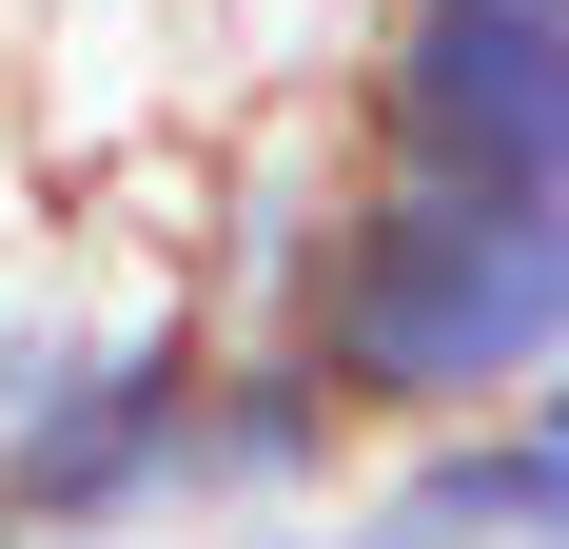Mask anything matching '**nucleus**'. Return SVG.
I'll return each mask as SVG.
<instances>
[{
  "label": "nucleus",
  "instance_id": "obj_6",
  "mask_svg": "<svg viewBox=\"0 0 569 549\" xmlns=\"http://www.w3.org/2000/svg\"><path fill=\"white\" fill-rule=\"evenodd\" d=\"M353 491V412L295 353V315H217L197 353V510H335Z\"/></svg>",
  "mask_w": 569,
  "mask_h": 549
},
{
  "label": "nucleus",
  "instance_id": "obj_1",
  "mask_svg": "<svg viewBox=\"0 0 569 549\" xmlns=\"http://www.w3.org/2000/svg\"><path fill=\"white\" fill-rule=\"evenodd\" d=\"M276 315H295V353L335 373L353 432L491 412V392H569V197L353 158Z\"/></svg>",
  "mask_w": 569,
  "mask_h": 549
},
{
  "label": "nucleus",
  "instance_id": "obj_5",
  "mask_svg": "<svg viewBox=\"0 0 569 549\" xmlns=\"http://www.w3.org/2000/svg\"><path fill=\"white\" fill-rule=\"evenodd\" d=\"M335 177H353L335 99H315V79H276V99H256V138H197L177 274H197L217 315H276V295H295V256H315V217H335Z\"/></svg>",
  "mask_w": 569,
  "mask_h": 549
},
{
  "label": "nucleus",
  "instance_id": "obj_2",
  "mask_svg": "<svg viewBox=\"0 0 569 549\" xmlns=\"http://www.w3.org/2000/svg\"><path fill=\"white\" fill-rule=\"evenodd\" d=\"M197 353H217V295L177 256L99 274L40 412L0 432V530H177L197 510Z\"/></svg>",
  "mask_w": 569,
  "mask_h": 549
},
{
  "label": "nucleus",
  "instance_id": "obj_4",
  "mask_svg": "<svg viewBox=\"0 0 569 549\" xmlns=\"http://www.w3.org/2000/svg\"><path fill=\"white\" fill-rule=\"evenodd\" d=\"M335 510L373 549H550L569 530V392H491V412L353 432V491Z\"/></svg>",
  "mask_w": 569,
  "mask_h": 549
},
{
  "label": "nucleus",
  "instance_id": "obj_3",
  "mask_svg": "<svg viewBox=\"0 0 569 549\" xmlns=\"http://www.w3.org/2000/svg\"><path fill=\"white\" fill-rule=\"evenodd\" d=\"M315 99H335L353 158H393V177L569 197V0H373Z\"/></svg>",
  "mask_w": 569,
  "mask_h": 549
}]
</instances>
